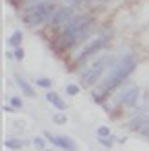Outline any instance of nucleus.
<instances>
[{
  "label": "nucleus",
  "instance_id": "15",
  "mask_svg": "<svg viewBox=\"0 0 149 151\" xmlns=\"http://www.w3.org/2000/svg\"><path fill=\"white\" fill-rule=\"evenodd\" d=\"M66 93H67L69 96H77V95L80 93V86H78V84H67V86H66Z\"/></svg>",
  "mask_w": 149,
  "mask_h": 151
},
{
  "label": "nucleus",
  "instance_id": "10",
  "mask_svg": "<svg viewBox=\"0 0 149 151\" xmlns=\"http://www.w3.org/2000/svg\"><path fill=\"white\" fill-rule=\"evenodd\" d=\"M26 146L24 140H20V138H6V147L7 149H13V151H18V149H22Z\"/></svg>",
  "mask_w": 149,
  "mask_h": 151
},
{
  "label": "nucleus",
  "instance_id": "19",
  "mask_svg": "<svg viewBox=\"0 0 149 151\" xmlns=\"http://www.w3.org/2000/svg\"><path fill=\"white\" fill-rule=\"evenodd\" d=\"M15 58H16V60H22V58H24V49H22V47H16V49H15Z\"/></svg>",
  "mask_w": 149,
  "mask_h": 151
},
{
  "label": "nucleus",
  "instance_id": "11",
  "mask_svg": "<svg viewBox=\"0 0 149 151\" xmlns=\"http://www.w3.org/2000/svg\"><path fill=\"white\" fill-rule=\"evenodd\" d=\"M97 140H98V144H100V146L111 149V147L115 146V142H116V137H115V135H111V137H104V138H97Z\"/></svg>",
  "mask_w": 149,
  "mask_h": 151
},
{
  "label": "nucleus",
  "instance_id": "1",
  "mask_svg": "<svg viewBox=\"0 0 149 151\" xmlns=\"http://www.w3.org/2000/svg\"><path fill=\"white\" fill-rule=\"evenodd\" d=\"M135 68H136V60H135V57H131V55H125L116 66L111 69V73L105 77L104 80H102V84H100V88L95 91V100L97 102H100L105 95H107L111 89H115L116 86H120L129 75L135 71Z\"/></svg>",
  "mask_w": 149,
  "mask_h": 151
},
{
  "label": "nucleus",
  "instance_id": "9",
  "mask_svg": "<svg viewBox=\"0 0 149 151\" xmlns=\"http://www.w3.org/2000/svg\"><path fill=\"white\" fill-rule=\"evenodd\" d=\"M73 17V7H62L60 11L53 17V24H62V22H69Z\"/></svg>",
  "mask_w": 149,
  "mask_h": 151
},
{
  "label": "nucleus",
  "instance_id": "4",
  "mask_svg": "<svg viewBox=\"0 0 149 151\" xmlns=\"http://www.w3.org/2000/svg\"><path fill=\"white\" fill-rule=\"evenodd\" d=\"M44 137L47 138V142H51L53 146H57L64 151H78L77 142L67 135H51L49 131H44Z\"/></svg>",
  "mask_w": 149,
  "mask_h": 151
},
{
  "label": "nucleus",
  "instance_id": "3",
  "mask_svg": "<svg viewBox=\"0 0 149 151\" xmlns=\"http://www.w3.org/2000/svg\"><path fill=\"white\" fill-rule=\"evenodd\" d=\"M53 15V6L44 4V6H38L35 9H31L29 15L26 17V24L27 26H38V24H44L51 18Z\"/></svg>",
  "mask_w": 149,
  "mask_h": 151
},
{
  "label": "nucleus",
  "instance_id": "21",
  "mask_svg": "<svg viewBox=\"0 0 149 151\" xmlns=\"http://www.w3.org/2000/svg\"><path fill=\"white\" fill-rule=\"evenodd\" d=\"M46 151H53V149H46Z\"/></svg>",
  "mask_w": 149,
  "mask_h": 151
},
{
  "label": "nucleus",
  "instance_id": "2",
  "mask_svg": "<svg viewBox=\"0 0 149 151\" xmlns=\"http://www.w3.org/2000/svg\"><path fill=\"white\" fill-rule=\"evenodd\" d=\"M109 62H111V58L109 57H104V58H100V60H97L93 64V66L82 75V84L86 86V88H89V86H93L95 82H97L100 77H102V73L107 69V66H109Z\"/></svg>",
  "mask_w": 149,
  "mask_h": 151
},
{
  "label": "nucleus",
  "instance_id": "12",
  "mask_svg": "<svg viewBox=\"0 0 149 151\" xmlns=\"http://www.w3.org/2000/svg\"><path fill=\"white\" fill-rule=\"evenodd\" d=\"M53 124H57V126H66L67 124V116L64 111H58L53 115Z\"/></svg>",
  "mask_w": 149,
  "mask_h": 151
},
{
  "label": "nucleus",
  "instance_id": "7",
  "mask_svg": "<svg viewBox=\"0 0 149 151\" xmlns=\"http://www.w3.org/2000/svg\"><path fill=\"white\" fill-rule=\"evenodd\" d=\"M15 82H16V86L20 88V91H22L26 96H29V99H35V96H37V91L33 89V86H29L22 77H20V75H15Z\"/></svg>",
  "mask_w": 149,
  "mask_h": 151
},
{
  "label": "nucleus",
  "instance_id": "6",
  "mask_svg": "<svg viewBox=\"0 0 149 151\" xmlns=\"http://www.w3.org/2000/svg\"><path fill=\"white\" fill-rule=\"evenodd\" d=\"M138 96H140V88L133 86V88L125 89V91L120 95L118 102H122L125 107H135V104H136V100H138Z\"/></svg>",
  "mask_w": 149,
  "mask_h": 151
},
{
  "label": "nucleus",
  "instance_id": "16",
  "mask_svg": "<svg viewBox=\"0 0 149 151\" xmlns=\"http://www.w3.org/2000/svg\"><path fill=\"white\" fill-rule=\"evenodd\" d=\"M97 137H98V138L111 137V129H109L107 126H98V127H97Z\"/></svg>",
  "mask_w": 149,
  "mask_h": 151
},
{
  "label": "nucleus",
  "instance_id": "8",
  "mask_svg": "<svg viewBox=\"0 0 149 151\" xmlns=\"http://www.w3.org/2000/svg\"><path fill=\"white\" fill-rule=\"evenodd\" d=\"M46 99H47V102H49V104H53V106H55L58 111H66V109H67V104H66V100H64L62 96H58L57 93H53V91H47Z\"/></svg>",
  "mask_w": 149,
  "mask_h": 151
},
{
  "label": "nucleus",
  "instance_id": "18",
  "mask_svg": "<svg viewBox=\"0 0 149 151\" xmlns=\"http://www.w3.org/2000/svg\"><path fill=\"white\" fill-rule=\"evenodd\" d=\"M9 106L11 107H15V109H22V99H20V96H11V99H9Z\"/></svg>",
  "mask_w": 149,
  "mask_h": 151
},
{
  "label": "nucleus",
  "instance_id": "17",
  "mask_svg": "<svg viewBox=\"0 0 149 151\" xmlns=\"http://www.w3.org/2000/svg\"><path fill=\"white\" fill-rule=\"evenodd\" d=\"M35 84H37V86H40V88H46V89H49L51 86H53V82H51L47 77H40V78H37V80H35Z\"/></svg>",
  "mask_w": 149,
  "mask_h": 151
},
{
  "label": "nucleus",
  "instance_id": "14",
  "mask_svg": "<svg viewBox=\"0 0 149 151\" xmlns=\"http://www.w3.org/2000/svg\"><path fill=\"white\" fill-rule=\"evenodd\" d=\"M20 42H22V31H15L11 35V38H9V44L16 49V47H20Z\"/></svg>",
  "mask_w": 149,
  "mask_h": 151
},
{
  "label": "nucleus",
  "instance_id": "13",
  "mask_svg": "<svg viewBox=\"0 0 149 151\" xmlns=\"http://www.w3.org/2000/svg\"><path fill=\"white\" fill-rule=\"evenodd\" d=\"M46 144H47V138H44V137H33V146L37 147V149H40V151H46Z\"/></svg>",
  "mask_w": 149,
  "mask_h": 151
},
{
  "label": "nucleus",
  "instance_id": "20",
  "mask_svg": "<svg viewBox=\"0 0 149 151\" xmlns=\"http://www.w3.org/2000/svg\"><path fill=\"white\" fill-rule=\"evenodd\" d=\"M4 111H6V113H13V111H16V109H15V107H11V106H4Z\"/></svg>",
  "mask_w": 149,
  "mask_h": 151
},
{
  "label": "nucleus",
  "instance_id": "5",
  "mask_svg": "<svg viewBox=\"0 0 149 151\" xmlns=\"http://www.w3.org/2000/svg\"><path fill=\"white\" fill-rule=\"evenodd\" d=\"M107 40H109V37H104V38H97V40H93L89 46H86V49H84L80 55H78V62H82V60H86L87 57H91V55H95V53H98V51H102L104 47H105V44H107Z\"/></svg>",
  "mask_w": 149,
  "mask_h": 151
}]
</instances>
